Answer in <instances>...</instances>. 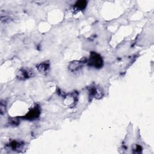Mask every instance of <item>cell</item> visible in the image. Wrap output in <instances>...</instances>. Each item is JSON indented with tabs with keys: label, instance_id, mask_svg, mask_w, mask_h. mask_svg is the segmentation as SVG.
<instances>
[{
	"label": "cell",
	"instance_id": "obj_8",
	"mask_svg": "<svg viewBox=\"0 0 154 154\" xmlns=\"http://www.w3.org/2000/svg\"><path fill=\"white\" fill-rule=\"evenodd\" d=\"M22 145H23V144H22L19 142H17L16 141H13L9 144V146L11 147V149H13L14 150H18V149H20L22 147Z\"/></svg>",
	"mask_w": 154,
	"mask_h": 154
},
{
	"label": "cell",
	"instance_id": "obj_7",
	"mask_svg": "<svg viewBox=\"0 0 154 154\" xmlns=\"http://www.w3.org/2000/svg\"><path fill=\"white\" fill-rule=\"evenodd\" d=\"M87 5V2L85 1H79L75 3L74 7L76 10H82L85 9Z\"/></svg>",
	"mask_w": 154,
	"mask_h": 154
},
{
	"label": "cell",
	"instance_id": "obj_9",
	"mask_svg": "<svg viewBox=\"0 0 154 154\" xmlns=\"http://www.w3.org/2000/svg\"><path fill=\"white\" fill-rule=\"evenodd\" d=\"M1 106H0V110H1V114H3L4 112H5V103H4L3 102V101L2 100L1 102V105H0Z\"/></svg>",
	"mask_w": 154,
	"mask_h": 154
},
{
	"label": "cell",
	"instance_id": "obj_3",
	"mask_svg": "<svg viewBox=\"0 0 154 154\" xmlns=\"http://www.w3.org/2000/svg\"><path fill=\"white\" fill-rule=\"evenodd\" d=\"M32 75V72H31L30 70L21 69L19 71L17 76L20 79H25L28 78H30Z\"/></svg>",
	"mask_w": 154,
	"mask_h": 154
},
{
	"label": "cell",
	"instance_id": "obj_4",
	"mask_svg": "<svg viewBox=\"0 0 154 154\" xmlns=\"http://www.w3.org/2000/svg\"><path fill=\"white\" fill-rule=\"evenodd\" d=\"M90 96L92 97H96L97 99H99L102 97L103 93L102 91H101L100 88L97 87L96 86L95 87H92L91 89L90 90Z\"/></svg>",
	"mask_w": 154,
	"mask_h": 154
},
{
	"label": "cell",
	"instance_id": "obj_2",
	"mask_svg": "<svg viewBox=\"0 0 154 154\" xmlns=\"http://www.w3.org/2000/svg\"><path fill=\"white\" fill-rule=\"evenodd\" d=\"M40 113V109L38 105L35 106L23 117V119L26 120H34L37 119Z\"/></svg>",
	"mask_w": 154,
	"mask_h": 154
},
{
	"label": "cell",
	"instance_id": "obj_6",
	"mask_svg": "<svg viewBox=\"0 0 154 154\" xmlns=\"http://www.w3.org/2000/svg\"><path fill=\"white\" fill-rule=\"evenodd\" d=\"M49 63L48 62H43L37 66V68L38 70H39L41 73H45L49 69Z\"/></svg>",
	"mask_w": 154,
	"mask_h": 154
},
{
	"label": "cell",
	"instance_id": "obj_1",
	"mask_svg": "<svg viewBox=\"0 0 154 154\" xmlns=\"http://www.w3.org/2000/svg\"><path fill=\"white\" fill-rule=\"evenodd\" d=\"M88 66L94 68H100L103 66V60L102 57L98 54L92 52L90 54L88 60H87Z\"/></svg>",
	"mask_w": 154,
	"mask_h": 154
},
{
	"label": "cell",
	"instance_id": "obj_5",
	"mask_svg": "<svg viewBox=\"0 0 154 154\" xmlns=\"http://www.w3.org/2000/svg\"><path fill=\"white\" fill-rule=\"evenodd\" d=\"M85 63L84 61L81 60V61H73L72 63H70L69 67V69L72 71V72H75L76 70H78L79 69H81L82 66L83 64Z\"/></svg>",
	"mask_w": 154,
	"mask_h": 154
}]
</instances>
